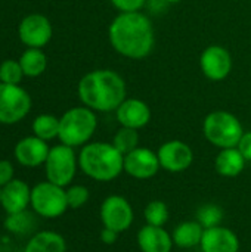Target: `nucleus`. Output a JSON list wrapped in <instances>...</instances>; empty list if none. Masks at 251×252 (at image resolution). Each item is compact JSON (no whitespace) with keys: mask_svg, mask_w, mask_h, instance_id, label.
Masks as SVG:
<instances>
[{"mask_svg":"<svg viewBox=\"0 0 251 252\" xmlns=\"http://www.w3.org/2000/svg\"><path fill=\"white\" fill-rule=\"evenodd\" d=\"M109 43L117 53L130 59L146 58L154 47L155 35L151 19L141 12H121L108 30Z\"/></svg>","mask_w":251,"mask_h":252,"instance_id":"f257e3e1","label":"nucleus"},{"mask_svg":"<svg viewBox=\"0 0 251 252\" xmlns=\"http://www.w3.org/2000/svg\"><path fill=\"white\" fill-rule=\"evenodd\" d=\"M126 83L111 69H96L87 72L78 83V97L84 106L109 112L126 100Z\"/></svg>","mask_w":251,"mask_h":252,"instance_id":"f03ea898","label":"nucleus"},{"mask_svg":"<svg viewBox=\"0 0 251 252\" xmlns=\"http://www.w3.org/2000/svg\"><path fill=\"white\" fill-rule=\"evenodd\" d=\"M78 167L92 180L111 182L124 171V155L112 143H87L80 151Z\"/></svg>","mask_w":251,"mask_h":252,"instance_id":"7ed1b4c3","label":"nucleus"},{"mask_svg":"<svg viewBox=\"0 0 251 252\" xmlns=\"http://www.w3.org/2000/svg\"><path fill=\"white\" fill-rule=\"evenodd\" d=\"M98 127V120L93 109L77 106L68 109L59 118V140L61 143L75 148L87 145Z\"/></svg>","mask_w":251,"mask_h":252,"instance_id":"20e7f679","label":"nucleus"},{"mask_svg":"<svg viewBox=\"0 0 251 252\" xmlns=\"http://www.w3.org/2000/svg\"><path fill=\"white\" fill-rule=\"evenodd\" d=\"M203 133L206 139L216 148H237L244 130L240 120L226 111L210 112L203 123Z\"/></svg>","mask_w":251,"mask_h":252,"instance_id":"39448f33","label":"nucleus"},{"mask_svg":"<svg viewBox=\"0 0 251 252\" xmlns=\"http://www.w3.org/2000/svg\"><path fill=\"white\" fill-rule=\"evenodd\" d=\"M31 207L43 219H58L68 210L67 190L49 180L37 183L31 189Z\"/></svg>","mask_w":251,"mask_h":252,"instance_id":"423d86ee","label":"nucleus"},{"mask_svg":"<svg viewBox=\"0 0 251 252\" xmlns=\"http://www.w3.org/2000/svg\"><path fill=\"white\" fill-rule=\"evenodd\" d=\"M77 167L78 158L75 157L74 148L64 143L50 148L44 162L46 177L50 183H55L61 188L68 186L75 177Z\"/></svg>","mask_w":251,"mask_h":252,"instance_id":"0eeeda50","label":"nucleus"},{"mask_svg":"<svg viewBox=\"0 0 251 252\" xmlns=\"http://www.w3.org/2000/svg\"><path fill=\"white\" fill-rule=\"evenodd\" d=\"M31 109L30 94L19 84L0 83V124H16Z\"/></svg>","mask_w":251,"mask_h":252,"instance_id":"6e6552de","label":"nucleus"},{"mask_svg":"<svg viewBox=\"0 0 251 252\" xmlns=\"http://www.w3.org/2000/svg\"><path fill=\"white\" fill-rule=\"evenodd\" d=\"M101 221L104 227L112 229L118 233H123L130 229L135 220V213L132 204L121 195L107 196L99 210Z\"/></svg>","mask_w":251,"mask_h":252,"instance_id":"1a4fd4ad","label":"nucleus"},{"mask_svg":"<svg viewBox=\"0 0 251 252\" xmlns=\"http://www.w3.org/2000/svg\"><path fill=\"white\" fill-rule=\"evenodd\" d=\"M160 167L169 173L186 171L194 162V152L189 145L182 140H169L163 143L158 151Z\"/></svg>","mask_w":251,"mask_h":252,"instance_id":"9d476101","label":"nucleus"},{"mask_svg":"<svg viewBox=\"0 0 251 252\" xmlns=\"http://www.w3.org/2000/svg\"><path fill=\"white\" fill-rule=\"evenodd\" d=\"M158 155L149 148L138 146L124 155V173L138 180L152 179L160 170Z\"/></svg>","mask_w":251,"mask_h":252,"instance_id":"9b49d317","label":"nucleus"},{"mask_svg":"<svg viewBox=\"0 0 251 252\" xmlns=\"http://www.w3.org/2000/svg\"><path fill=\"white\" fill-rule=\"evenodd\" d=\"M52 32L53 30L50 21L40 13H31L25 16L18 28L21 41L25 46L36 49L46 46L52 38Z\"/></svg>","mask_w":251,"mask_h":252,"instance_id":"f8f14e48","label":"nucleus"},{"mask_svg":"<svg viewBox=\"0 0 251 252\" xmlns=\"http://www.w3.org/2000/svg\"><path fill=\"white\" fill-rule=\"evenodd\" d=\"M200 66L203 74L212 81L225 80L232 69L231 53L217 44L209 46L200 58Z\"/></svg>","mask_w":251,"mask_h":252,"instance_id":"ddd939ff","label":"nucleus"},{"mask_svg":"<svg viewBox=\"0 0 251 252\" xmlns=\"http://www.w3.org/2000/svg\"><path fill=\"white\" fill-rule=\"evenodd\" d=\"M50 148L46 140L38 139L37 136H28L21 139L13 149L15 159L24 167H38L46 162Z\"/></svg>","mask_w":251,"mask_h":252,"instance_id":"4468645a","label":"nucleus"},{"mask_svg":"<svg viewBox=\"0 0 251 252\" xmlns=\"http://www.w3.org/2000/svg\"><path fill=\"white\" fill-rule=\"evenodd\" d=\"M200 247L203 252H240V239L229 227L216 226L204 229Z\"/></svg>","mask_w":251,"mask_h":252,"instance_id":"2eb2a0df","label":"nucleus"},{"mask_svg":"<svg viewBox=\"0 0 251 252\" xmlns=\"http://www.w3.org/2000/svg\"><path fill=\"white\" fill-rule=\"evenodd\" d=\"M31 205V189L30 186L18 179H13L1 188V204L7 214L25 211Z\"/></svg>","mask_w":251,"mask_h":252,"instance_id":"dca6fc26","label":"nucleus"},{"mask_svg":"<svg viewBox=\"0 0 251 252\" xmlns=\"http://www.w3.org/2000/svg\"><path fill=\"white\" fill-rule=\"evenodd\" d=\"M117 121L121 127L129 128H143L151 120V109L149 106L141 99H126L117 108Z\"/></svg>","mask_w":251,"mask_h":252,"instance_id":"f3484780","label":"nucleus"},{"mask_svg":"<svg viewBox=\"0 0 251 252\" xmlns=\"http://www.w3.org/2000/svg\"><path fill=\"white\" fill-rule=\"evenodd\" d=\"M136 242L141 252H172L175 245L172 235L164 227L149 224L139 229Z\"/></svg>","mask_w":251,"mask_h":252,"instance_id":"a211bd4d","label":"nucleus"},{"mask_svg":"<svg viewBox=\"0 0 251 252\" xmlns=\"http://www.w3.org/2000/svg\"><path fill=\"white\" fill-rule=\"evenodd\" d=\"M246 162L247 159L243 157L238 148H226L220 149V152L217 154L215 159V168L222 177L232 179L238 177L244 171Z\"/></svg>","mask_w":251,"mask_h":252,"instance_id":"6ab92c4d","label":"nucleus"},{"mask_svg":"<svg viewBox=\"0 0 251 252\" xmlns=\"http://www.w3.org/2000/svg\"><path fill=\"white\" fill-rule=\"evenodd\" d=\"M24 252H67V242L62 235L43 230L31 236Z\"/></svg>","mask_w":251,"mask_h":252,"instance_id":"aec40b11","label":"nucleus"},{"mask_svg":"<svg viewBox=\"0 0 251 252\" xmlns=\"http://www.w3.org/2000/svg\"><path fill=\"white\" fill-rule=\"evenodd\" d=\"M203 233H204V227L197 220H189L176 226L172 233V238L176 247L188 250V248L198 247L201 244Z\"/></svg>","mask_w":251,"mask_h":252,"instance_id":"412c9836","label":"nucleus"},{"mask_svg":"<svg viewBox=\"0 0 251 252\" xmlns=\"http://www.w3.org/2000/svg\"><path fill=\"white\" fill-rule=\"evenodd\" d=\"M19 63H21V68L24 71V75H27V77H38L46 71L47 59H46V55L40 49L28 47L22 53V56L19 59Z\"/></svg>","mask_w":251,"mask_h":252,"instance_id":"4be33fe9","label":"nucleus"},{"mask_svg":"<svg viewBox=\"0 0 251 252\" xmlns=\"http://www.w3.org/2000/svg\"><path fill=\"white\" fill-rule=\"evenodd\" d=\"M34 136L43 140H52L59 134V118L50 114H41L33 121Z\"/></svg>","mask_w":251,"mask_h":252,"instance_id":"5701e85b","label":"nucleus"},{"mask_svg":"<svg viewBox=\"0 0 251 252\" xmlns=\"http://www.w3.org/2000/svg\"><path fill=\"white\" fill-rule=\"evenodd\" d=\"M169 216L170 214H169L167 204L160 199H154V201L148 202L143 210V219H145L146 224H149V226L164 227L169 221Z\"/></svg>","mask_w":251,"mask_h":252,"instance_id":"b1692460","label":"nucleus"},{"mask_svg":"<svg viewBox=\"0 0 251 252\" xmlns=\"http://www.w3.org/2000/svg\"><path fill=\"white\" fill-rule=\"evenodd\" d=\"M34 217L27 210L15 214H7V219L4 221V227L15 235H27L34 229Z\"/></svg>","mask_w":251,"mask_h":252,"instance_id":"393cba45","label":"nucleus"},{"mask_svg":"<svg viewBox=\"0 0 251 252\" xmlns=\"http://www.w3.org/2000/svg\"><path fill=\"white\" fill-rule=\"evenodd\" d=\"M112 145L123 155H127L129 152H132L133 149H136L139 146V133H138V130L129 128V127H121L114 134Z\"/></svg>","mask_w":251,"mask_h":252,"instance_id":"a878e982","label":"nucleus"},{"mask_svg":"<svg viewBox=\"0 0 251 252\" xmlns=\"http://www.w3.org/2000/svg\"><path fill=\"white\" fill-rule=\"evenodd\" d=\"M223 220V210L217 204H204L197 210V221L204 227H216L220 226Z\"/></svg>","mask_w":251,"mask_h":252,"instance_id":"bb28decb","label":"nucleus"},{"mask_svg":"<svg viewBox=\"0 0 251 252\" xmlns=\"http://www.w3.org/2000/svg\"><path fill=\"white\" fill-rule=\"evenodd\" d=\"M24 77V71L21 68L19 61L7 59L0 65V83L6 84H19Z\"/></svg>","mask_w":251,"mask_h":252,"instance_id":"cd10ccee","label":"nucleus"},{"mask_svg":"<svg viewBox=\"0 0 251 252\" xmlns=\"http://www.w3.org/2000/svg\"><path fill=\"white\" fill-rule=\"evenodd\" d=\"M89 198H90V192L83 185H72L67 189L68 208L71 210H78L84 207L89 202Z\"/></svg>","mask_w":251,"mask_h":252,"instance_id":"c85d7f7f","label":"nucleus"},{"mask_svg":"<svg viewBox=\"0 0 251 252\" xmlns=\"http://www.w3.org/2000/svg\"><path fill=\"white\" fill-rule=\"evenodd\" d=\"M111 3L120 12H139L146 0H111Z\"/></svg>","mask_w":251,"mask_h":252,"instance_id":"c756f323","label":"nucleus"},{"mask_svg":"<svg viewBox=\"0 0 251 252\" xmlns=\"http://www.w3.org/2000/svg\"><path fill=\"white\" fill-rule=\"evenodd\" d=\"M13 173L15 171H13L12 162L7 159H1L0 161V188H3L4 185L13 180Z\"/></svg>","mask_w":251,"mask_h":252,"instance_id":"7c9ffc66","label":"nucleus"},{"mask_svg":"<svg viewBox=\"0 0 251 252\" xmlns=\"http://www.w3.org/2000/svg\"><path fill=\"white\" fill-rule=\"evenodd\" d=\"M237 148L240 149L243 157L251 162V131H247V133L243 134V137H241V140H240Z\"/></svg>","mask_w":251,"mask_h":252,"instance_id":"2f4dec72","label":"nucleus"},{"mask_svg":"<svg viewBox=\"0 0 251 252\" xmlns=\"http://www.w3.org/2000/svg\"><path fill=\"white\" fill-rule=\"evenodd\" d=\"M118 232H115V230H112V229H107V227H104L102 230H101V235H99V238H101V242L102 244H105V245H114L115 242H117V239H118Z\"/></svg>","mask_w":251,"mask_h":252,"instance_id":"473e14b6","label":"nucleus"},{"mask_svg":"<svg viewBox=\"0 0 251 252\" xmlns=\"http://www.w3.org/2000/svg\"><path fill=\"white\" fill-rule=\"evenodd\" d=\"M164 1H167V3H179L182 0H164Z\"/></svg>","mask_w":251,"mask_h":252,"instance_id":"72a5a7b5","label":"nucleus"},{"mask_svg":"<svg viewBox=\"0 0 251 252\" xmlns=\"http://www.w3.org/2000/svg\"><path fill=\"white\" fill-rule=\"evenodd\" d=\"M0 204H1V188H0Z\"/></svg>","mask_w":251,"mask_h":252,"instance_id":"f704fd0d","label":"nucleus"}]
</instances>
